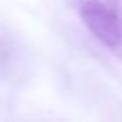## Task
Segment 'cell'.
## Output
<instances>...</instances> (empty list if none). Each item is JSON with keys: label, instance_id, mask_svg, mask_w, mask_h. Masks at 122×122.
<instances>
[{"label": "cell", "instance_id": "1", "mask_svg": "<svg viewBox=\"0 0 122 122\" xmlns=\"http://www.w3.org/2000/svg\"><path fill=\"white\" fill-rule=\"evenodd\" d=\"M84 25L104 47L122 57L120 0H86L79 9Z\"/></svg>", "mask_w": 122, "mask_h": 122}]
</instances>
